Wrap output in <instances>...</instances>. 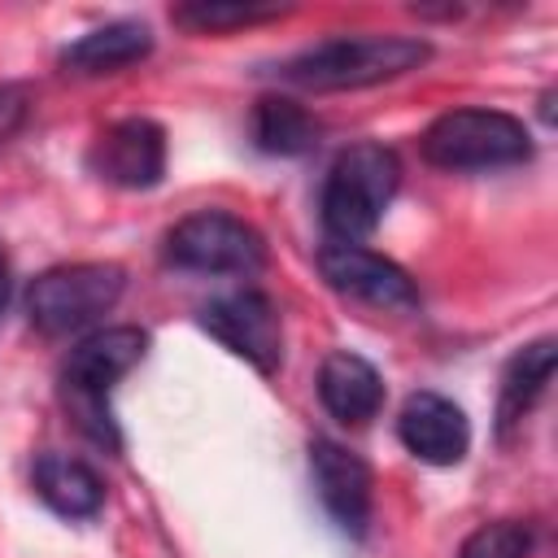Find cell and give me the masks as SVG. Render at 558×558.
I'll use <instances>...</instances> for the list:
<instances>
[{
	"instance_id": "obj_1",
	"label": "cell",
	"mask_w": 558,
	"mask_h": 558,
	"mask_svg": "<svg viewBox=\"0 0 558 558\" xmlns=\"http://www.w3.org/2000/svg\"><path fill=\"white\" fill-rule=\"evenodd\" d=\"M148 353V331L144 327H105V331H92L83 336L70 357L61 362V401L74 418V427L118 453L122 449V432L113 423V410H109V392L122 375H131Z\"/></svg>"
},
{
	"instance_id": "obj_2",
	"label": "cell",
	"mask_w": 558,
	"mask_h": 558,
	"mask_svg": "<svg viewBox=\"0 0 558 558\" xmlns=\"http://www.w3.org/2000/svg\"><path fill=\"white\" fill-rule=\"evenodd\" d=\"M427 57L432 44L418 35H336L288 57L275 74L301 92H357L392 83L427 65Z\"/></svg>"
},
{
	"instance_id": "obj_3",
	"label": "cell",
	"mask_w": 558,
	"mask_h": 558,
	"mask_svg": "<svg viewBox=\"0 0 558 558\" xmlns=\"http://www.w3.org/2000/svg\"><path fill=\"white\" fill-rule=\"evenodd\" d=\"M401 187V157L379 144V140H357L349 144L327 179H323V192H318V218L331 235V244H357L366 240L384 209L392 205Z\"/></svg>"
},
{
	"instance_id": "obj_4",
	"label": "cell",
	"mask_w": 558,
	"mask_h": 558,
	"mask_svg": "<svg viewBox=\"0 0 558 558\" xmlns=\"http://www.w3.org/2000/svg\"><path fill=\"white\" fill-rule=\"evenodd\" d=\"M418 153L436 170H501L532 157V135L501 109H449L423 131Z\"/></svg>"
},
{
	"instance_id": "obj_5",
	"label": "cell",
	"mask_w": 558,
	"mask_h": 558,
	"mask_svg": "<svg viewBox=\"0 0 558 558\" xmlns=\"http://www.w3.org/2000/svg\"><path fill=\"white\" fill-rule=\"evenodd\" d=\"M126 292V270L113 262L52 266L26 288V318L44 336H70L105 318Z\"/></svg>"
},
{
	"instance_id": "obj_6",
	"label": "cell",
	"mask_w": 558,
	"mask_h": 558,
	"mask_svg": "<svg viewBox=\"0 0 558 558\" xmlns=\"http://www.w3.org/2000/svg\"><path fill=\"white\" fill-rule=\"evenodd\" d=\"M166 262L196 275H253L266 266V240L227 209H196L170 227Z\"/></svg>"
},
{
	"instance_id": "obj_7",
	"label": "cell",
	"mask_w": 558,
	"mask_h": 558,
	"mask_svg": "<svg viewBox=\"0 0 558 558\" xmlns=\"http://www.w3.org/2000/svg\"><path fill=\"white\" fill-rule=\"evenodd\" d=\"M196 323L235 357H244L257 375H275L283 362V323L266 292L235 288L201 305Z\"/></svg>"
},
{
	"instance_id": "obj_8",
	"label": "cell",
	"mask_w": 558,
	"mask_h": 558,
	"mask_svg": "<svg viewBox=\"0 0 558 558\" xmlns=\"http://www.w3.org/2000/svg\"><path fill=\"white\" fill-rule=\"evenodd\" d=\"M87 166L100 183L122 192L157 187L166 174V131L153 118H122L96 135L87 148Z\"/></svg>"
},
{
	"instance_id": "obj_9",
	"label": "cell",
	"mask_w": 558,
	"mask_h": 558,
	"mask_svg": "<svg viewBox=\"0 0 558 558\" xmlns=\"http://www.w3.org/2000/svg\"><path fill=\"white\" fill-rule=\"evenodd\" d=\"M318 275L340 296H353V301H366L379 310H414L418 305L414 279L397 262H388L384 253L362 248V244H323Z\"/></svg>"
},
{
	"instance_id": "obj_10",
	"label": "cell",
	"mask_w": 558,
	"mask_h": 558,
	"mask_svg": "<svg viewBox=\"0 0 558 558\" xmlns=\"http://www.w3.org/2000/svg\"><path fill=\"white\" fill-rule=\"evenodd\" d=\"M310 475L318 488L323 510L331 514V523L362 541L371 527V466L362 462V453H353L340 440L314 436L310 440Z\"/></svg>"
},
{
	"instance_id": "obj_11",
	"label": "cell",
	"mask_w": 558,
	"mask_h": 558,
	"mask_svg": "<svg viewBox=\"0 0 558 558\" xmlns=\"http://www.w3.org/2000/svg\"><path fill=\"white\" fill-rule=\"evenodd\" d=\"M397 436L427 466H453L471 449V423L462 405L440 392H410L397 414Z\"/></svg>"
},
{
	"instance_id": "obj_12",
	"label": "cell",
	"mask_w": 558,
	"mask_h": 558,
	"mask_svg": "<svg viewBox=\"0 0 558 558\" xmlns=\"http://www.w3.org/2000/svg\"><path fill=\"white\" fill-rule=\"evenodd\" d=\"M318 401L336 423L362 427L384 410V379L366 357L336 349L318 366Z\"/></svg>"
},
{
	"instance_id": "obj_13",
	"label": "cell",
	"mask_w": 558,
	"mask_h": 558,
	"mask_svg": "<svg viewBox=\"0 0 558 558\" xmlns=\"http://www.w3.org/2000/svg\"><path fill=\"white\" fill-rule=\"evenodd\" d=\"M153 52V31L144 22H105L87 35H78L70 48H61V70L78 74V78H100V74H118L135 61H144Z\"/></svg>"
},
{
	"instance_id": "obj_14",
	"label": "cell",
	"mask_w": 558,
	"mask_h": 558,
	"mask_svg": "<svg viewBox=\"0 0 558 558\" xmlns=\"http://www.w3.org/2000/svg\"><path fill=\"white\" fill-rule=\"evenodd\" d=\"M554 362H558V349L549 336L523 344L506 371H501V388H497V440H510L523 418L536 410V401L545 397L549 379H554Z\"/></svg>"
},
{
	"instance_id": "obj_15",
	"label": "cell",
	"mask_w": 558,
	"mask_h": 558,
	"mask_svg": "<svg viewBox=\"0 0 558 558\" xmlns=\"http://www.w3.org/2000/svg\"><path fill=\"white\" fill-rule=\"evenodd\" d=\"M31 484L39 501L61 519H92L105 506V480L70 453H39L31 466Z\"/></svg>"
},
{
	"instance_id": "obj_16",
	"label": "cell",
	"mask_w": 558,
	"mask_h": 558,
	"mask_svg": "<svg viewBox=\"0 0 558 558\" xmlns=\"http://www.w3.org/2000/svg\"><path fill=\"white\" fill-rule=\"evenodd\" d=\"M318 118L292 96H262L253 105V144L270 157H301L318 144Z\"/></svg>"
},
{
	"instance_id": "obj_17",
	"label": "cell",
	"mask_w": 558,
	"mask_h": 558,
	"mask_svg": "<svg viewBox=\"0 0 558 558\" xmlns=\"http://www.w3.org/2000/svg\"><path fill=\"white\" fill-rule=\"evenodd\" d=\"M288 9L279 4H231V0H192V4H174L170 22L192 31V35H227V31H244V26H262L283 17Z\"/></svg>"
},
{
	"instance_id": "obj_18",
	"label": "cell",
	"mask_w": 558,
	"mask_h": 558,
	"mask_svg": "<svg viewBox=\"0 0 558 558\" xmlns=\"http://www.w3.org/2000/svg\"><path fill=\"white\" fill-rule=\"evenodd\" d=\"M527 554H532V527L519 519L484 523L458 549V558H527Z\"/></svg>"
},
{
	"instance_id": "obj_19",
	"label": "cell",
	"mask_w": 558,
	"mask_h": 558,
	"mask_svg": "<svg viewBox=\"0 0 558 558\" xmlns=\"http://www.w3.org/2000/svg\"><path fill=\"white\" fill-rule=\"evenodd\" d=\"M31 113V87L26 83H0V148L22 131Z\"/></svg>"
},
{
	"instance_id": "obj_20",
	"label": "cell",
	"mask_w": 558,
	"mask_h": 558,
	"mask_svg": "<svg viewBox=\"0 0 558 558\" xmlns=\"http://www.w3.org/2000/svg\"><path fill=\"white\" fill-rule=\"evenodd\" d=\"M9 292H13V270H9V253H4V240H0V314L9 305Z\"/></svg>"
},
{
	"instance_id": "obj_21",
	"label": "cell",
	"mask_w": 558,
	"mask_h": 558,
	"mask_svg": "<svg viewBox=\"0 0 558 558\" xmlns=\"http://www.w3.org/2000/svg\"><path fill=\"white\" fill-rule=\"evenodd\" d=\"M549 105H554V92L541 96V118H545V122H554V109H549Z\"/></svg>"
}]
</instances>
